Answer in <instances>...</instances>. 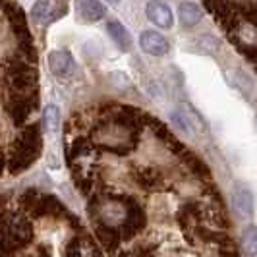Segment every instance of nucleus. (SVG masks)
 Listing matches in <instances>:
<instances>
[{
    "label": "nucleus",
    "mask_w": 257,
    "mask_h": 257,
    "mask_svg": "<svg viewBox=\"0 0 257 257\" xmlns=\"http://www.w3.org/2000/svg\"><path fill=\"white\" fill-rule=\"evenodd\" d=\"M242 251L247 257H257V224H247L242 232Z\"/></svg>",
    "instance_id": "13"
},
{
    "label": "nucleus",
    "mask_w": 257,
    "mask_h": 257,
    "mask_svg": "<svg viewBox=\"0 0 257 257\" xmlns=\"http://www.w3.org/2000/svg\"><path fill=\"white\" fill-rule=\"evenodd\" d=\"M43 149V140H41V130L37 124L29 128L16 140L12 147V161H10V170L14 174L24 172L31 167Z\"/></svg>",
    "instance_id": "1"
},
{
    "label": "nucleus",
    "mask_w": 257,
    "mask_h": 257,
    "mask_svg": "<svg viewBox=\"0 0 257 257\" xmlns=\"http://www.w3.org/2000/svg\"><path fill=\"white\" fill-rule=\"evenodd\" d=\"M106 16L101 0H76V18L79 24H97Z\"/></svg>",
    "instance_id": "5"
},
{
    "label": "nucleus",
    "mask_w": 257,
    "mask_h": 257,
    "mask_svg": "<svg viewBox=\"0 0 257 257\" xmlns=\"http://www.w3.org/2000/svg\"><path fill=\"white\" fill-rule=\"evenodd\" d=\"M49 68L54 76L66 77L74 72V56L66 49H58L49 54Z\"/></svg>",
    "instance_id": "7"
},
{
    "label": "nucleus",
    "mask_w": 257,
    "mask_h": 257,
    "mask_svg": "<svg viewBox=\"0 0 257 257\" xmlns=\"http://www.w3.org/2000/svg\"><path fill=\"white\" fill-rule=\"evenodd\" d=\"M106 2H110V4H116V2H120V0H106Z\"/></svg>",
    "instance_id": "16"
},
{
    "label": "nucleus",
    "mask_w": 257,
    "mask_h": 257,
    "mask_svg": "<svg viewBox=\"0 0 257 257\" xmlns=\"http://www.w3.org/2000/svg\"><path fill=\"white\" fill-rule=\"evenodd\" d=\"M70 8V0H37L29 12L31 22L39 27H49L62 20Z\"/></svg>",
    "instance_id": "2"
},
{
    "label": "nucleus",
    "mask_w": 257,
    "mask_h": 257,
    "mask_svg": "<svg viewBox=\"0 0 257 257\" xmlns=\"http://www.w3.org/2000/svg\"><path fill=\"white\" fill-rule=\"evenodd\" d=\"M106 33H108V37L112 39V43H114L122 52L132 51L134 39H132L130 31L126 29V26H122L118 20H108V22H106Z\"/></svg>",
    "instance_id": "8"
},
{
    "label": "nucleus",
    "mask_w": 257,
    "mask_h": 257,
    "mask_svg": "<svg viewBox=\"0 0 257 257\" xmlns=\"http://www.w3.org/2000/svg\"><path fill=\"white\" fill-rule=\"evenodd\" d=\"M140 49L149 56H165L170 45L165 35H161L159 31H153V29H147L140 35Z\"/></svg>",
    "instance_id": "6"
},
{
    "label": "nucleus",
    "mask_w": 257,
    "mask_h": 257,
    "mask_svg": "<svg viewBox=\"0 0 257 257\" xmlns=\"http://www.w3.org/2000/svg\"><path fill=\"white\" fill-rule=\"evenodd\" d=\"M192 45L193 47L188 49V51L195 52V54H209V56H213V54H217L220 51V41L217 37H213V35H199Z\"/></svg>",
    "instance_id": "12"
},
{
    "label": "nucleus",
    "mask_w": 257,
    "mask_h": 257,
    "mask_svg": "<svg viewBox=\"0 0 257 257\" xmlns=\"http://www.w3.org/2000/svg\"><path fill=\"white\" fill-rule=\"evenodd\" d=\"M145 18L161 29H170L174 26V14L172 8L163 0H149L145 4Z\"/></svg>",
    "instance_id": "4"
},
{
    "label": "nucleus",
    "mask_w": 257,
    "mask_h": 257,
    "mask_svg": "<svg viewBox=\"0 0 257 257\" xmlns=\"http://www.w3.org/2000/svg\"><path fill=\"white\" fill-rule=\"evenodd\" d=\"M170 120L174 122V126H178V128L186 134V136H192L193 134V128L192 124L188 122V118H186V114L182 112V108H178V110H174L172 114H170Z\"/></svg>",
    "instance_id": "15"
},
{
    "label": "nucleus",
    "mask_w": 257,
    "mask_h": 257,
    "mask_svg": "<svg viewBox=\"0 0 257 257\" xmlns=\"http://www.w3.org/2000/svg\"><path fill=\"white\" fill-rule=\"evenodd\" d=\"M43 128L51 138L58 136V132H60V108L56 104L51 103L45 106V110H43Z\"/></svg>",
    "instance_id": "11"
},
{
    "label": "nucleus",
    "mask_w": 257,
    "mask_h": 257,
    "mask_svg": "<svg viewBox=\"0 0 257 257\" xmlns=\"http://www.w3.org/2000/svg\"><path fill=\"white\" fill-rule=\"evenodd\" d=\"M228 81L232 83L234 89H238L242 95H244L247 101H253L255 99V85L251 81V77L244 74L240 68H234V70H228Z\"/></svg>",
    "instance_id": "9"
},
{
    "label": "nucleus",
    "mask_w": 257,
    "mask_h": 257,
    "mask_svg": "<svg viewBox=\"0 0 257 257\" xmlns=\"http://www.w3.org/2000/svg\"><path fill=\"white\" fill-rule=\"evenodd\" d=\"M182 112L186 114V118H188V122L192 124L193 132H201V134H205L207 130H209V126H207L205 118L199 114L195 108H193L192 104H182L180 106Z\"/></svg>",
    "instance_id": "14"
},
{
    "label": "nucleus",
    "mask_w": 257,
    "mask_h": 257,
    "mask_svg": "<svg viewBox=\"0 0 257 257\" xmlns=\"http://www.w3.org/2000/svg\"><path fill=\"white\" fill-rule=\"evenodd\" d=\"M201 20H203V10L199 8V4L186 0V2H182L180 6H178V22H180L182 27L192 29Z\"/></svg>",
    "instance_id": "10"
},
{
    "label": "nucleus",
    "mask_w": 257,
    "mask_h": 257,
    "mask_svg": "<svg viewBox=\"0 0 257 257\" xmlns=\"http://www.w3.org/2000/svg\"><path fill=\"white\" fill-rule=\"evenodd\" d=\"M255 124H257V114H255Z\"/></svg>",
    "instance_id": "17"
},
{
    "label": "nucleus",
    "mask_w": 257,
    "mask_h": 257,
    "mask_svg": "<svg viewBox=\"0 0 257 257\" xmlns=\"http://www.w3.org/2000/svg\"><path fill=\"white\" fill-rule=\"evenodd\" d=\"M230 205L232 211L238 219L247 220L253 217L255 213V195L251 192V188L244 182H234L230 190Z\"/></svg>",
    "instance_id": "3"
}]
</instances>
